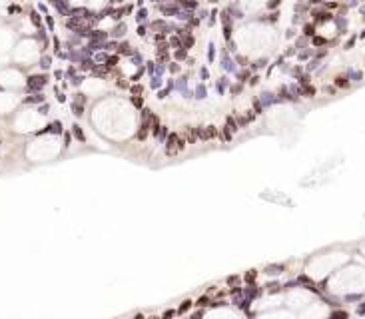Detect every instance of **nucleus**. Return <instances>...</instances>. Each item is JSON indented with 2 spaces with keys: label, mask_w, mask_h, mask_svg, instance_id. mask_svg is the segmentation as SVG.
<instances>
[{
  "label": "nucleus",
  "mask_w": 365,
  "mask_h": 319,
  "mask_svg": "<svg viewBox=\"0 0 365 319\" xmlns=\"http://www.w3.org/2000/svg\"><path fill=\"white\" fill-rule=\"evenodd\" d=\"M166 154H168V156H176V154H178V134H170L168 136Z\"/></svg>",
  "instance_id": "f257e3e1"
},
{
  "label": "nucleus",
  "mask_w": 365,
  "mask_h": 319,
  "mask_svg": "<svg viewBox=\"0 0 365 319\" xmlns=\"http://www.w3.org/2000/svg\"><path fill=\"white\" fill-rule=\"evenodd\" d=\"M190 305H192V301H187V299H186V301H184L182 305H180V309H178V313H180V315H182V313H186V311L190 309Z\"/></svg>",
  "instance_id": "20e7f679"
},
{
  "label": "nucleus",
  "mask_w": 365,
  "mask_h": 319,
  "mask_svg": "<svg viewBox=\"0 0 365 319\" xmlns=\"http://www.w3.org/2000/svg\"><path fill=\"white\" fill-rule=\"evenodd\" d=\"M132 94L140 96V94H142V86H132Z\"/></svg>",
  "instance_id": "6e6552de"
},
{
  "label": "nucleus",
  "mask_w": 365,
  "mask_h": 319,
  "mask_svg": "<svg viewBox=\"0 0 365 319\" xmlns=\"http://www.w3.org/2000/svg\"><path fill=\"white\" fill-rule=\"evenodd\" d=\"M176 58H178V60H184V58H186V50H180V52L176 54Z\"/></svg>",
  "instance_id": "9b49d317"
},
{
  "label": "nucleus",
  "mask_w": 365,
  "mask_h": 319,
  "mask_svg": "<svg viewBox=\"0 0 365 319\" xmlns=\"http://www.w3.org/2000/svg\"><path fill=\"white\" fill-rule=\"evenodd\" d=\"M313 44H317V46H319V44H325V40H323V38H315V40H313Z\"/></svg>",
  "instance_id": "4468645a"
},
{
  "label": "nucleus",
  "mask_w": 365,
  "mask_h": 319,
  "mask_svg": "<svg viewBox=\"0 0 365 319\" xmlns=\"http://www.w3.org/2000/svg\"><path fill=\"white\" fill-rule=\"evenodd\" d=\"M303 30H305V34H307V36H311L315 28H313V24H305V28H303Z\"/></svg>",
  "instance_id": "0eeeda50"
},
{
  "label": "nucleus",
  "mask_w": 365,
  "mask_h": 319,
  "mask_svg": "<svg viewBox=\"0 0 365 319\" xmlns=\"http://www.w3.org/2000/svg\"><path fill=\"white\" fill-rule=\"evenodd\" d=\"M303 92H305V94H307L309 98H311V96L315 94V88H313V86H307V88H305V90H303Z\"/></svg>",
  "instance_id": "1a4fd4ad"
},
{
  "label": "nucleus",
  "mask_w": 365,
  "mask_h": 319,
  "mask_svg": "<svg viewBox=\"0 0 365 319\" xmlns=\"http://www.w3.org/2000/svg\"><path fill=\"white\" fill-rule=\"evenodd\" d=\"M72 130H74V134H76V138L80 140V142H86V138H84V134H82L80 126H72Z\"/></svg>",
  "instance_id": "7ed1b4c3"
},
{
  "label": "nucleus",
  "mask_w": 365,
  "mask_h": 319,
  "mask_svg": "<svg viewBox=\"0 0 365 319\" xmlns=\"http://www.w3.org/2000/svg\"><path fill=\"white\" fill-rule=\"evenodd\" d=\"M255 275H257V271H255V269H251L250 273H245V281H254Z\"/></svg>",
  "instance_id": "39448f33"
},
{
  "label": "nucleus",
  "mask_w": 365,
  "mask_h": 319,
  "mask_svg": "<svg viewBox=\"0 0 365 319\" xmlns=\"http://www.w3.org/2000/svg\"><path fill=\"white\" fill-rule=\"evenodd\" d=\"M184 148H186V140H184V138H180V136H178V152H182Z\"/></svg>",
  "instance_id": "423d86ee"
},
{
  "label": "nucleus",
  "mask_w": 365,
  "mask_h": 319,
  "mask_svg": "<svg viewBox=\"0 0 365 319\" xmlns=\"http://www.w3.org/2000/svg\"><path fill=\"white\" fill-rule=\"evenodd\" d=\"M207 301H210V299L204 295V297H200V299H197V303H196V305H207Z\"/></svg>",
  "instance_id": "9d476101"
},
{
  "label": "nucleus",
  "mask_w": 365,
  "mask_h": 319,
  "mask_svg": "<svg viewBox=\"0 0 365 319\" xmlns=\"http://www.w3.org/2000/svg\"><path fill=\"white\" fill-rule=\"evenodd\" d=\"M254 108H255V112H257V114H261V104H260V102H255Z\"/></svg>",
  "instance_id": "ddd939ff"
},
{
  "label": "nucleus",
  "mask_w": 365,
  "mask_h": 319,
  "mask_svg": "<svg viewBox=\"0 0 365 319\" xmlns=\"http://www.w3.org/2000/svg\"><path fill=\"white\" fill-rule=\"evenodd\" d=\"M74 114H76V116H82V106H74Z\"/></svg>",
  "instance_id": "f8f14e48"
},
{
  "label": "nucleus",
  "mask_w": 365,
  "mask_h": 319,
  "mask_svg": "<svg viewBox=\"0 0 365 319\" xmlns=\"http://www.w3.org/2000/svg\"><path fill=\"white\" fill-rule=\"evenodd\" d=\"M335 86H339V88H347V86H349V82H347L345 76H337V78H335Z\"/></svg>",
  "instance_id": "f03ea898"
}]
</instances>
